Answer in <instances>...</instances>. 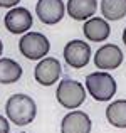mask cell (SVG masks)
Here are the masks:
<instances>
[{"mask_svg": "<svg viewBox=\"0 0 126 133\" xmlns=\"http://www.w3.org/2000/svg\"><path fill=\"white\" fill-rule=\"evenodd\" d=\"M89 57H91V47H89V44H86L84 41L74 39V41H71V42L66 44L64 59L71 68L82 69L84 66H87Z\"/></svg>", "mask_w": 126, "mask_h": 133, "instance_id": "6", "label": "cell"}, {"mask_svg": "<svg viewBox=\"0 0 126 133\" xmlns=\"http://www.w3.org/2000/svg\"><path fill=\"white\" fill-rule=\"evenodd\" d=\"M61 64L55 57H44L34 69L36 81L42 86H51L55 84L61 76Z\"/></svg>", "mask_w": 126, "mask_h": 133, "instance_id": "9", "label": "cell"}, {"mask_svg": "<svg viewBox=\"0 0 126 133\" xmlns=\"http://www.w3.org/2000/svg\"><path fill=\"white\" fill-rule=\"evenodd\" d=\"M55 98H57V103L61 106L67 108V110H76L84 103L86 91H84V86L79 81L66 78L59 83L57 91H55Z\"/></svg>", "mask_w": 126, "mask_h": 133, "instance_id": "3", "label": "cell"}, {"mask_svg": "<svg viewBox=\"0 0 126 133\" xmlns=\"http://www.w3.org/2000/svg\"><path fill=\"white\" fill-rule=\"evenodd\" d=\"M97 10L96 0H67V14L74 20H87Z\"/></svg>", "mask_w": 126, "mask_h": 133, "instance_id": "12", "label": "cell"}, {"mask_svg": "<svg viewBox=\"0 0 126 133\" xmlns=\"http://www.w3.org/2000/svg\"><path fill=\"white\" fill-rule=\"evenodd\" d=\"M123 42L126 45V27H124V30H123Z\"/></svg>", "mask_w": 126, "mask_h": 133, "instance_id": "18", "label": "cell"}, {"mask_svg": "<svg viewBox=\"0 0 126 133\" xmlns=\"http://www.w3.org/2000/svg\"><path fill=\"white\" fill-rule=\"evenodd\" d=\"M5 113L12 123L17 127H25L34 121L37 115L36 101L27 94H12L7 99L5 104Z\"/></svg>", "mask_w": 126, "mask_h": 133, "instance_id": "1", "label": "cell"}, {"mask_svg": "<svg viewBox=\"0 0 126 133\" xmlns=\"http://www.w3.org/2000/svg\"><path fill=\"white\" fill-rule=\"evenodd\" d=\"M22 76V68L17 61L9 57L0 59V83L2 84H13Z\"/></svg>", "mask_w": 126, "mask_h": 133, "instance_id": "13", "label": "cell"}, {"mask_svg": "<svg viewBox=\"0 0 126 133\" xmlns=\"http://www.w3.org/2000/svg\"><path fill=\"white\" fill-rule=\"evenodd\" d=\"M36 12L42 24L54 25L62 20L66 7L62 0H39L36 5Z\"/></svg>", "mask_w": 126, "mask_h": 133, "instance_id": "8", "label": "cell"}, {"mask_svg": "<svg viewBox=\"0 0 126 133\" xmlns=\"http://www.w3.org/2000/svg\"><path fill=\"white\" fill-rule=\"evenodd\" d=\"M86 88L96 101H108L116 94V81L109 72H91L86 76Z\"/></svg>", "mask_w": 126, "mask_h": 133, "instance_id": "2", "label": "cell"}, {"mask_svg": "<svg viewBox=\"0 0 126 133\" xmlns=\"http://www.w3.org/2000/svg\"><path fill=\"white\" fill-rule=\"evenodd\" d=\"M22 133H24V131H22Z\"/></svg>", "mask_w": 126, "mask_h": 133, "instance_id": "20", "label": "cell"}, {"mask_svg": "<svg viewBox=\"0 0 126 133\" xmlns=\"http://www.w3.org/2000/svg\"><path fill=\"white\" fill-rule=\"evenodd\" d=\"M19 2L20 0H0V7H2V9H12V7H15Z\"/></svg>", "mask_w": 126, "mask_h": 133, "instance_id": "17", "label": "cell"}, {"mask_svg": "<svg viewBox=\"0 0 126 133\" xmlns=\"http://www.w3.org/2000/svg\"><path fill=\"white\" fill-rule=\"evenodd\" d=\"M82 32L86 36L87 41L91 42H104V41L109 37V24L106 22V19H101V17H91L84 22Z\"/></svg>", "mask_w": 126, "mask_h": 133, "instance_id": "11", "label": "cell"}, {"mask_svg": "<svg viewBox=\"0 0 126 133\" xmlns=\"http://www.w3.org/2000/svg\"><path fill=\"white\" fill-rule=\"evenodd\" d=\"M19 49L22 56L29 61H37V59H44L47 56L51 44L49 39L40 32H27L22 36L19 42Z\"/></svg>", "mask_w": 126, "mask_h": 133, "instance_id": "4", "label": "cell"}, {"mask_svg": "<svg viewBox=\"0 0 126 133\" xmlns=\"http://www.w3.org/2000/svg\"><path fill=\"white\" fill-rule=\"evenodd\" d=\"M32 15L27 9L24 7H12V9L7 12L3 24H5V29L12 34H24L32 27Z\"/></svg>", "mask_w": 126, "mask_h": 133, "instance_id": "7", "label": "cell"}, {"mask_svg": "<svg viewBox=\"0 0 126 133\" xmlns=\"http://www.w3.org/2000/svg\"><path fill=\"white\" fill-rule=\"evenodd\" d=\"M2 51H3V44H2V41H0V56H2Z\"/></svg>", "mask_w": 126, "mask_h": 133, "instance_id": "19", "label": "cell"}, {"mask_svg": "<svg viewBox=\"0 0 126 133\" xmlns=\"http://www.w3.org/2000/svg\"><path fill=\"white\" fill-rule=\"evenodd\" d=\"M9 131H10L9 121H7V118H3L2 115H0V133H9Z\"/></svg>", "mask_w": 126, "mask_h": 133, "instance_id": "16", "label": "cell"}, {"mask_svg": "<svg viewBox=\"0 0 126 133\" xmlns=\"http://www.w3.org/2000/svg\"><path fill=\"white\" fill-rule=\"evenodd\" d=\"M101 14L106 20H120L126 15V0H101Z\"/></svg>", "mask_w": 126, "mask_h": 133, "instance_id": "15", "label": "cell"}, {"mask_svg": "<svg viewBox=\"0 0 126 133\" xmlns=\"http://www.w3.org/2000/svg\"><path fill=\"white\" fill-rule=\"evenodd\" d=\"M123 62V52L116 44H104L94 54V64L101 71L118 69Z\"/></svg>", "mask_w": 126, "mask_h": 133, "instance_id": "5", "label": "cell"}, {"mask_svg": "<svg viewBox=\"0 0 126 133\" xmlns=\"http://www.w3.org/2000/svg\"><path fill=\"white\" fill-rule=\"evenodd\" d=\"M91 118L84 111H71L61 121L62 133H91Z\"/></svg>", "mask_w": 126, "mask_h": 133, "instance_id": "10", "label": "cell"}, {"mask_svg": "<svg viewBox=\"0 0 126 133\" xmlns=\"http://www.w3.org/2000/svg\"><path fill=\"white\" fill-rule=\"evenodd\" d=\"M106 118L113 127L126 128V99H116L106 108Z\"/></svg>", "mask_w": 126, "mask_h": 133, "instance_id": "14", "label": "cell"}]
</instances>
